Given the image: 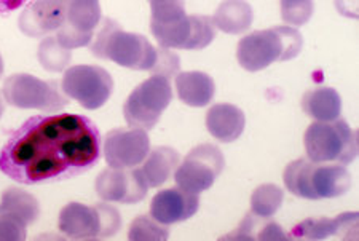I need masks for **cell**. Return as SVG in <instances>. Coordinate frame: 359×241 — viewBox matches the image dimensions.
Instances as JSON below:
<instances>
[{"label":"cell","mask_w":359,"mask_h":241,"mask_svg":"<svg viewBox=\"0 0 359 241\" xmlns=\"http://www.w3.org/2000/svg\"><path fill=\"white\" fill-rule=\"evenodd\" d=\"M206 126L211 136L217 141L233 142L245 131V112L233 104H216L208 112Z\"/></svg>","instance_id":"e0dca14e"},{"label":"cell","mask_w":359,"mask_h":241,"mask_svg":"<svg viewBox=\"0 0 359 241\" xmlns=\"http://www.w3.org/2000/svg\"><path fill=\"white\" fill-rule=\"evenodd\" d=\"M60 230L75 240L102 238L100 206L69 203L60 212Z\"/></svg>","instance_id":"9a60e30c"},{"label":"cell","mask_w":359,"mask_h":241,"mask_svg":"<svg viewBox=\"0 0 359 241\" xmlns=\"http://www.w3.org/2000/svg\"><path fill=\"white\" fill-rule=\"evenodd\" d=\"M39 62L48 72H62L71 62V50L62 47L56 37H45L39 45Z\"/></svg>","instance_id":"484cf974"},{"label":"cell","mask_w":359,"mask_h":241,"mask_svg":"<svg viewBox=\"0 0 359 241\" xmlns=\"http://www.w3.org/2000/svg\"><path fill=\"white\" fill-rule=\"evenodd\" d=\"M91 43L93 55L101 60H111L121 67L133 71H150L157 64L158 50L144 36L125 32L117 22L104 20L101 31Z\"/></svg>","instance_id":"277c9868"},{"label":"cell","mask_w":359,"mask_h":241,"mask_svg":"<svg viewBox=\"0 0 359 241\" xmlns=\"http://www.w3.org/2000/svg\"><path fill=\"white\" fill-rule=\"evenodd\" d=\"M302 109L316 122H334L340 118L341 97L337 90L320 87L306 91L302 97Z\"/></svg>","instance_id":"ffe728a7"},{"label":"cell","mask_w":359,"mask_h":241,"mask_svg":"<svg viewBox=\"0 0 359 241\" xmlns=\"http://www.w3.org/2000/svg\"><path fill=\"white\" fill-rule=\"evenodd\" d=\"M149 184L141 168L104 170L96 179V193L102 202L135 205L146 198Z\"/></svg>","instance_id":"8fae6325"},{"label":"cell","mask_w":359,"mask_h":241,"mask_svg":"<svg viewBox=\"0 0 359 241\" xmlns=\"http://www.w3.org/2000/svg\"><path fill=\"white\" fill-rule=\"evenodd\" d=\"M101 211V222H102V238L112 237L114 233H117L121 227V217L117 208H114L112 205L100 203Z\"/></svg>","instance_id":"d6a6232c"},{"label":"cell","mask_w":359,"mask_h":241,"mask_svg":"<svg viewBox=\"0 0 359 241\" xmlns=\"http://www.w3.org/2000/svg\"><path fill=\"white\" fill-rule=\"evenodd\" d=\"M179 67H181V60H179L172 51L160 47L157 64L152 69L154 76H163L166 78H170L171 76H176Z\"/></svg>","instance_id":"1f68e13d"},{"label":"cell","mask_w":359,"mask_h":241,"mask_svg":"<svg viewBox=\"0 0 359 241\" xmlns=\"http://www.w3.org/2000/svg\"><path fill=\"white\" fill-rule=\"evenodd\" d=\"M304 146L310 162L348 165L358 155V135L345 120L315 122L305 131Z\"/></svg>","instance_id":"5b68a950"},{"label":"cell","mask_w":359,"mask_h":241,"mask_svg":"<svg viewBox=\"0 0 359 241\" xmlns=\"http://www.w3.org/2000/svg\"><path fill=\"white\" fill-rule=\"evenodd\" d=\"M27 223L10 214H0V241H21L26 238Z\"/></svg>","instance_id":"4dcf8cb0"},{"label":"cell","mask_w":359,"mask_h":241,"mask_svg":"<svg viewBox=\"0 0 359 241\" xmlns=\"http://www.w3.org/2000/svg\"><path fill=\"white\" fill-rule=\"evenodd\" d=\"M154 37L161 48L203 50L216 37V26L210 16L185 15L168 25H150Z\"/></svg>","instance_id":"30bf717a"},{"label":"cell","mask_w":359,"mask_h":241,"mask_svg":"<svg viewBox=\"0 0 359 241\" xmlns=\"http://www.w3.org/2000/svg\"><path fill=\"white\" fill-rule=\"evenodd\" d=\"M358 214L345 212L335 219H306L294 228L289 238L294 240H326L340 237L346 240L358 238Z\"/></svg>","instance_id":"2e32d148"},{"label":"cell","mask_w":359,"mask_h":241,"mask_svg":"<svg viewBox=\"0 0 359 241\" xmlns=\"http://www.w3.org/2000/svg\"><path fill=\"white\" fill-rule=\"evenodd\" d=\"M4 99L18 109H36L42 112H60L69 99L55 82L37 78L31 74H15L4 82Z\"/></svg>","instance_id":"52a82bcc"},{"label":"cell","mask_w":359,"mask_h":241,"mask_svg":"<svg viewBox=\"0 0 359 241\" xmlns=\"http://www.w3.org/2000/svg\"><path fill=\"white\" fill-rule=\"evenodd\" d=\"M61 90L80 106L96 111L109 101L114 90V80L106 69L100 66L79 64L69 67L61 82Z\"/></svg>","instance_id":"ba28073f"},{"label":"cell","mask_w":359,"mask_h":241,"mask_svg":"<svg viewBox=\"0 0 359 241\" xmlns=\"http://www.w3.org/2000/svg\"><path fill=\"white\" fill-rule=\"evenodd\" d=\"M225 165L221 149L212 144L196 146L175 171V181L184 192L200 195L210 191Z\"/></svg>","instance_id":"9c48e42d"},{"label":"cell","mask_w":359,"mask_h":241,"mask_svg":"<svg viewBox=\"0 0 359 241\" xmlns=\"http://www.w3.org/2000/svg\"><path fill=\"white\" fill-rule=\"evenodd\" d=\"M198 206V195L184 192L179 187L165 188L155 195L150 203V216L163 226H172L195 216Z\"/></svg>","instance_id":"4fadbf2b"},{"label":"cell","mask_w":359,"mask_h":241,"mask_svg":"<svg viewBox=\"0 0 359 241\" xmlns=\"http://www.w3.org/2000/svg\"><path fill=\"white\" fill-rule=\"evenodd\" d=\"M304 39L291 26H276L256 31L243 37L236 50L240 66L249 72H257L278 61L294 60L300 53Z\"/></svg>","instance_id":"3957f363"},{"label":"cell","mask_w":359,"mask_h":241,"mask_svg":"<svg viewBox=\"0 0 359 241\" xmlns=\"http://www.w3.org/2000/svg\"><path fill=\"white\" fill-rule=\"evenodd\" d=\"M66 22V0H36L20 16V29L29 37H42Z\"/></svg>","instance_id":"5bb4252c"},{"label":"cell","mask_w":359,"mask_h":241,"mask_svg":"<svg viewBox=\"0 0 359 241\" xmlns=\"http://www.w3.org/2000/svg\"><path fill=\"white\" fill-rule=\"evenodd\" d=\"M0 214H10L21 219L25 223H32L40 214V206L34 195L22 188H8L0 200Z\"/></svg>","instance_id":"7402d4cb"},{"label":"cell","mask_w":359,"mask_h":241,"mask_svg":"<svg viewBox=\"0 0 359 241\" xmlns=\"http://www.w3.org/2000/svg\"><path fill=\"white\" fill-rule=\"evenodd\" d=\"M313 10V0H281V18L291 27L306 25Z\"/></svg>","instance_id":"83f0119b"},{"label":"cell","mask_w":359,"mask_h":241,"mask_svg":"<svg viewBox=\"0 0 359 241\" xmlns=\"http://www.w3.org/2000/svg\"><path fill=\"white\" fill-rule=\"evenodd\" d=\"M66 2H67V0H66Z\"/></svg>","instance_id":"d590c367"},{"label":"cell","mask_w":359,"mask_h":241,"mask_svg":"<svg viewBox=\"0 0 359 241\" xmlns=\"http://www.w3.org/2000/svg\"><path fill=\"white\" fill-rule=\"evenodd\" d=\"M104 160L111 168H136L150 152L146 130L118 128L104 137Z\"/></svg>","instance_id":"7c38bea8"},{"label":"cell","mask_w":359,"mask_h":241,"mask_svg":"<svg viewBox=\"0 0 359 241\" xmlns=\"http://www.w3.org/2000/svg\"><path fill=\"white\" fill-rule=\"evenodd\" d=\"M229 240H262V241H280L289 240V235L285 233L283 227L276 222H264V217L256 214H248L235 233L225 237Z\"/></svg>","instance_id":"cb8c5ba5"},{"label":"cell","mask_w":359,"mask_h":241,"mask_svg":"<svg viewBox=\"0 0 359 241\" xmlns=\"http://www.w3.org/2000/svg\"><path fill=\"white\" fill-rule=\"evenodd\" d=\"M285 192L275 184H264L252 192L251 197V212L264 219L273 217L281 208Z\"/></svg>","instance_id":"d4e9b609"},{"label":"cell","mask_w":359,"mask_h":241,"mask_svg":"<svg viewBox=\"0 0 359 241\" xmlns=\"http://www.w3.org/2000/svg\"><path fill=\"white\" fill-rule=\"evenodd\" d=\"M172 101L170 78L152 76L133 90L123 106V116L131 128L152 130Z\"/></svg>","instance_id":"8992f818"},{"label":"cell","mask_w":359,"mask_h":241,"mask_svg":"<svg viewBox=\"0 0 359 241\" xmlns=\"http://www.w3.org/2000/svg\"><path fill=\"white\" fill-rule=\"evenodd\" d=\"M285 186L295 197L305 200L337 198L351 188V174L345 165L299 158L286 166Z\"/></svg>","instance_id":"7a4b0ae2"},{"label":"cell","mask_w":359,"mask_h":241,"mask_svg":"<svg viewBox=\"0 0 359 241\" xmlns=\"http://www.w3.org/2000/svg\"><path fill=\"white\" fill-rule=\"evenodd\" d=\"M4 109H5V104H4L2 96H0V118H2V116H4Z\"/></svg>","instance_id":"836d02e7"},{"label":"cell","mask_w":359,"mask_h":241,"mask_svg":"<svg viewBox=\"0 0 359 241\" xmlns=\"http://www.w3.org/2000/svg\"><path fill=\"white\" fill-rule=\"evenodd\" d=\"M102 21L100 0H67L66 22L80 32H95Z\"/></svg>","instance_id":"603a6c76"},{"label":"cell","mask_w":359,"mask_h":241,"mask_svg":"<svg viewBox=\"0 0 359 241\" xmlns=\"http://www.w3.org/2000/svg\"><path fill=\"white\" fill-rule=\"evenodd\" d=\"M150 25H168L187 15L184 0H150Z\"/></svg>","instance_id":"f1b7e54d"},{"label":"cell","mask_w":359,"mask_h":241,"mask_svg":"<svg viewBox=\"0 0 359 241\" xmlns=\"http://www.w3.org/2000/svg\"><path fill=\"white\" fill-rule=\"evenodd\" d=\"M170 237L168 226H163L152 216H139L133 221L128 238L131 241H163Z\"/></svg>","instance_id":"4316f807"},{"label":"cell","mask_w":359,"mask_h":241,"mask_svg":"<svg viewBox=\"0 0 359 241\" xmlns=\"http://www.w3.org/2000/svg\"><path fill=\"white\" fill-rule=\"evenodd\" d=\"M100 157L101 136L93 122L60 113L22 125L0 152V170L21 184H39L83 173Z\"/></svg>","instance_id":"6da1fadb"},{"label":"cell","mask_w":359,"mask_h":241,"mask_svg":"<svg viewBox=\"0 0 359 241\" xmlns=\"http://www.w3.org/2000/svg\"><path fill=\"white\" fill-rule=\"evenodd\" d=\"M142 163L141 171L149 187H160L175 174L179 166V155L171 147H155Z\"/></svg>","instance_id":"44dd1931"},{"label":"cell","mask_w":359,"mask_h":241,"mask_svg":"<svg viewBox=\"0 0 359 241\" xmlns=\"http://www.w3.org/2000/svg\"><path fill=\"white\" fill-rule=\"evenodd\" d=\"M176 91L184 104L192 107H205L210 104L216 95V83L205 72H177Z\"/></svg>","instance_id":"ac0fdd59"},{"label":"cell","mask_w":359,"mask_h":241,"mask_svg":"<svg viewBox=\"0 0 359 241\" xmlns=\"http://www.w3.org/2000/svg\"><path fill=\"white\" fill-rule=\"evenodd\" d=\"M2 74H4V60L2 56H0V77H2Z\"/></svg>","instance_id":"e575fe53"},{"label":"cell","mask_w":359,"mask_h":241,"mask_svg":"<svg viewBox=\"0 0 359 241\" xmlns=\"http://www.w3.org/2000/svg\"><path fill=\"white\" fill-rule=\"evenodd\" d=\"M254 11L246 0H224L212 16L214 26L231 36L246 32L252 26Z\"/></svg>","instance_id":"d6986e66"},{"label":"cell","mask_w":359,"mask_h":241,"mask_svg":"<svg viewBox=\"0 0 359 241\" xmlns=\"http://www.w3.org/2000/svg\"><path fill=\"white\" fill-rule=\"evenodd\" d=\"M56 32H57L56 34L57 42L67 50L88 47V45L93 42V37H95V32H80L69 26L67 22H65V25H62Z\"/></svg>","instance_id":"f546056e"}]
</instances>
